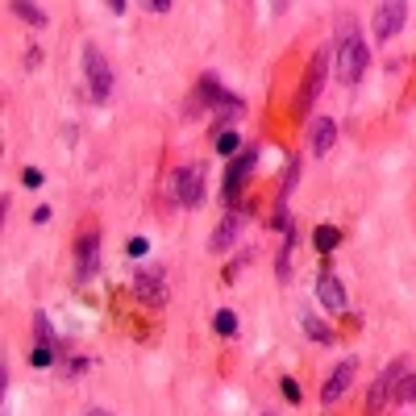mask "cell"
Wrapping results in <instances>:
<instances>
[{
  "instance_id": "cell-1",
  "label": "cell",
  "mask_w": 416,
  "mask_h": 416,
  "mask_svg": "<svg viewBox=\"0 0 416 416\" xmlns=\"http://www.w3.org/2000/svg\"><path fill=\"white\" fill-rule=\"evenodd\" d=\"M367 58H371V50H367L354 17H342V25H338V79L342 83H358L363 71H367Z\"/></svg>"
},
{
  "instance_id": "cell-2",
  "label": "cell",
  "mask_w": 416,
  "mask_h": 416,
  "mask_svg": "<svg viewBox=\"0 0 416 416\" xmlns=\"http://www.w3.org/2000/svg\"><path fill=\"white\" fill-rule=\"evenodd\" d=\"M83 75H88V96H92L96 104H104V100L113 96V67H108L104 50L83 46Z\"/></svg>"
},
{
  "instance_id": "cell-3",
  "label": "cell",
  "mask_w": 416,
  "mask_h": 416,
  "mask_svg": "<svg viewBox=\"0 0 416 416\" xmlns=\"http://www.w3.org/2000/svg\"><path fill=\"white\" fill-rule=\"evenodd\" d=\"M404 379H408V367H404L400 358H396L392 367H383V371H379V379L371 383V396H367V416H379V413H383V408H388V400L400 392V383H404Z\"/></svg>"
},
{
  "instance_id": "cell-4",
  "label": "cell",
  "mask_w": 416,
  "mask_h": 416,
  "mask_svg": "<svg viewBox=\"0 0 416 416\" xmlns=\"http://www.w3.org/2000/svg\"><path fill=\"white\" fill-rule=\"evenodd\" d=\"M254 163H258V142L242 146V154H238V158L229 163V171H225V188H221V200H225L229 208H242V204H238V192H242L246 175L254 171Z\"/></svg>"
},
{
  "instance_id": "cell-5",
  "label": "cell",
  "mask_w": 416,
  "mask_h": 416,
  "mask_svg": "<svg viewBox=\"0 0 416 416\" xmlns=\"http://www.w3.org/2000/svg\"><path fill=\"white\" fill-rule=\"evenodd\" d=\"M325 75H329V50L321 46L317 54H313V63H308V71H304V88H300V117H308L313 113V104H317V96H321V88H325Z\"/></svg>"
},
{
  "instance_id": "cell-6",
  "label": "cell",
  "mask_w": 416,
  "mask_h": 416,
  "mask_svg": "<svg viewBox=\"0 0 416 416\" xmlns=\"http://www.w3.org/2000/svg\"><path fill=\"white\" fill-rule=\"evenodd\" d=\"M175 200L183 208H200V200H204V167L200 163L175 171Z\"/></svg>"
},
{
  "instance_id": "cell-7",
  "label": "cell",
  "mask_w": 416,
  "mask_h": 416,
  "mask_svg": "<svg viewBox=\"0 0 416 416\" xmlns=\"http://www.w3.org/2000/svg\"><path fill=\"white\" fill-rule=\"evenodd\" d=\"M100 263V229H88L75 246V283H88Z\"/></svg>"
},
{
  "instance_id": "cell-8",
  "label": "cell",
  "mask_w": 416,
  "mask_h": 416,
  "mask_svg": "<svg viewBox=\"0 0 416 416\" xmlns=\"http://www.w3.org/2000/svg\"><path fill=\"white\" fill-rule=\"evenodd\" d=\"M354 375H358V363H354V358H342V363L333 367V375L321 383V404H338V400L350 392Z\"/></svg>"
},
{
  "instance_id": "cell-9",
  "label": "cell",
  "mask_w": 416,
  "mask_h": 416,
  "mask_svg": "<svg viewBox=\"0 0 416 416\" xmlns=\"http://www.w3.org/2000/svg\"><path fill=\"white\" fill-rule=\"evenodd\" d=\"M404 21H408V4H404V0L379 4V13H375V38H379V42H392V38L404 29Z\"/></svg>"
},
{
  "instance_id": "cell-10",
  "label": "cell",
  "mask_w": 416,
  "mask_h": 416,
  "mask_svg": "<svg viewBox=\"0 0 416 416\" xmlns=\"http://www.w3.org/2000/svg\"><path fill=\"white\" fill-rule=\"evenodd\" d=\"M296 179H300V158H288L283 179H279V192H275V217H271V225H275V229H283V233L292 229V225H288V196H292Z\"/></svg>"
},
{
  "instance_id": "cell-11",
  "label": "cell",
  "mask_w": 416,
  "mask_h": 416,
  "mask_svg": "<svg viewBox=\"0 0 416 416\" xmlns=\"http://www.w3.org/2000/svg\"><path fill=\"white\" fill-rule=\"evenodd\" d=\"M133 292H138L146 304H163V300H167V275H163V267H146V271H138Z\"/></svg>"
},
{
  "instance_id": "cell-12",
  "label": "cell",
  "mask_w": 416,
  "mask_h": 416,
  "mask_svg": "<svg viewBox=\"0 0 416 416\" xmlns=\"http://www.w3.org/2000/svg\"><path fill=\"white\" fill-rule=\"evenodd\" d=\"M242 221H246V204H242V208H233V213H229V217H225V221L213 229V238H208V250H213V254H225V250L238 242V229H242Z\"/></svg>"
},
{
  "instance_id": "cell-13",
  "label": "cell",
  "mask_w": 416,
  "mask_h": 416,
  "mask_svg": "<svg viewBox=\"0 0 416 416\" xmlns=\"http://www.w3.org/2000/svg\"><path fill=\"white\" fill-rule=\"evenodd\" d=\"M333 142H338V121H333V117H317L313 129H308V146H313V154H329Z\"/></svg>"
},
{
  "instance_id": "cell-14",
  "label": "cell",
  "mask_w": 416,
  "mask_h": 416,
  "mask_svg": "<svg viewBox=\"0 0 416 416\" xmlns=\"http://www.w3.org/2000/svg\"><path fill=\"white\" fill-rule=\"evenodd\" d=\"M317 300H321L325 308H333V313H342V308H346V288H342V279L325 271V275L317 279Z\"/></svg>"
},
{
  "instance_id": "cell-15",
  "label": "cell",
  "mask_w": 416,
  "mask_h": 416,
  "mask_svg": "<svg viewBox=\"0 0 416 416\" xmlns=\"http://www.w3.org/2000/svg\"><path fill=\"white\" fill-rule=\"evenodd\" d=\"M292 250H296V229L283 233V246H279V258H275V275H279V283H288V275H292Z\"/></svg>"
},
{
  "instance_id": "cell-16",
  "label": "cell",
  "mask_w": 416,
  "mask_h": 416,
  "mask_svg": "<svg viewBox=\"0 0 416 416\" xmlns=\"http://www.w3.org/2000/svg\"><path fill=\"white\" fill-rule=\"evenodd\" d=\"M8 8H13V13L25 21V25H33V29H42V25H46V13H42L38 4H29V0H13Z\"/></svg>"
},
{
  "instance_id": "cell-17",
  "label": "cell",
  "mask_w": 416,
  "mask_h": 416,
  "mask_svg": "<svg viewBox=\"0 0 416 416\" xmlns=\"http://www.w3.org/2000/svg\"><path fill=\"white\" fill-rule=\"evenodd\" d=\"M304 333H308L313 342H325V346H333V342H338V333H333L325 321H317V317H304Z\"/></svg>"
},
{
  "instance_id": "cell-18",
  "label": "cell",
  "mask_w": 416,
  "mask_h": 416,
  "mask_svg": "<svg viewBox=\"0 0 416 416\" xmlns=\"http://www.w3.org/2000/svg\"><path fill=\"white\" fill-rule=\"evenodd\" d=\"M313 242H317V250H321V254H329V250H338V242H342V229H333V225H321V229L313 233Z\"/></svg>"
},
{
  "instance_id": "cell-19",
  "label": "cell",
  "mask_w": 416,
  "mask_h": 416,
  "mask_svg": "<svg viewBox=\"0 0 416 416\" xmlns=\"http://www.w3.org/2000/svg\"><path fill=\"white\" fill-rule=\"evenodd\" d=\"M213 329H217L221 338H233V333H238V313H229V308H221V313L213 317Z\"/></svg>"
},
{
  "instance_id": "cell-20",
  "label": "cell",
  "mask_w": 416,
  "mask_h": 416,
  "mask_svg": "<svg viewBox=\"0 0 416 416\" xmlns=\"http://www.w3.org/2000/svg\"><path fill=\"white\" fill-rule=\"evenodd\" d=\"M33 333H38V346H58V342H54V325H50L46 313L33 317Z\"/></svg>"
},
{
  "instance_id": "cell-21",
  "label": "cell",
  "mask_w": 416,
  "mask_h": 416,
  "mask_svg": "<svg viewBox=\"0 0 416 416\" xmlns=\"http://www.w3.org/2000/svg\"><path fill=\"white\" fill-rule=\"evenodd\" d=\"M58 350H63V346H33V354H29V358H33V367H42V371H46V367H54Z\"/></svg>"
},
{
  "instance_id": "cell-22",
  "label": "cell",
  "mask_w": 416,
  "mask_h": 416,
  "mask_svg": "<svg viewBox=\"0 0 416 416\" xmlns=\"http://www.w3.org/2000/svg\"><path fill=\"white\" fill-rule=\"evenodd\" d=\"M238 146H242V142H238V133H233V129H225V133L217 138V150H221L225 158H238V154H242Z\"/></svg>"
},
{
  "instance_id": "cell-23",
  "label": "cell",
  "mask_w": 416,
  "mask_h": 416,
  "mask_svg": "<svg viewBox=\"0 0 416 416\" xmlns=\"http://www.w3.org/2000/svg\"><path fill=\"white\" fill-rule=\"evenodd\" d=\"M396 404H416V375H408L396 392Z\"/></svg>"
},
{
  "instance_id": "cell-24",
  "label": "cell",
  "mask_w": 416,
  "mask_h": 416,
  "mask_svg": "<svg viewBox=\"0 0 416 416\" xmlns=\"http://www.w3.org/2000/svg\"><path fill=\"white\" fill-rule=\"evenodd\" d=\"M21 183H25V188H42V171H38V167H25V171H21Z\"/></svg>"
},
{
  "instance_id": "cell-25",
  "label": "cell",
  "mask_w": 416,
  "mask_h": 416,
  "mask_svg": "<svg viewBox=\"0 0 416 416\" xmlns=\"http://www.w3.org/2000/svg\"><path fill=\"white\" fill-rule=\"evenodd\" d=\"M283 396L296 404V400H300V383H296V379H283Z\"/></svg>"
},
{
  "instance_id": "cell-26",
  "label": "cell",
  "mask_w": 416,
  "mask_h": 416,
  "mask_svg": "<svg viewBox=\"0 0 416 416\" xmlns=\"http://www.w3.org/2000/svg\"><path fill=\"white\" fill-rule=\"evenodd\" d=\"M146 250H150V246H146V238H133V242H129V254H133V258H142Z\"/></svg>"
},
{
  "instance_id": "cell-27",
  "label": "cell",
  "mask_w": 416,
  "mask_h": 416,
  "mask_svg": "<svg viewBox=\"0 0 416 416\" xmlns=\"http://www.w3.org/2000/svg\"><path fill=\"white\" fill-rule=\"evenodd\" d=\"M146 8H150V13H171V0H150Z\"/></svg>"
},
{
  "instance_id": "cell-28",
  "label": "cell",
  "mask_w": 416,
  "mask_h": 416,
  "mask_svg": "<svg viewBox=\"0 0 416 416\" xmlns=\"http://www.w3.org/2000/svg\"><path fill=\"white\" fill-rule=\"evenodd\" d=\"M33 221H38V225H46V221H50V208H46V204H42V208H33Z\"/></svg>"
},
{
  "instance_id": "cell-29",
  "label": "cell",
  "mask_w": 416,
  "mask_h": 416,
  "mask_svg": "<svg viewBox=\"0 0 416 416\" xmlns=\"http://www.w3.org/2000/svg\"><path fill=\"white\" fill-rule=\"evenodd\" d=\"M88 416H113L108 408H88Z\"/></svg>"
},
{
  "instance_id": "cell-30",
  "label": "cell",
  "mask_w": 416,
  "mask_h": 416,
  "mask_svg": "<svg viewBox=\"0 0 416 416\" xmlns=\"http://www.w3.org/2000/svg\"><path fill=\"white\" fill-rule=\"evenodd\" d=\"M263 416H275V413H263Z\"/></svg>"
}]
</instances>
